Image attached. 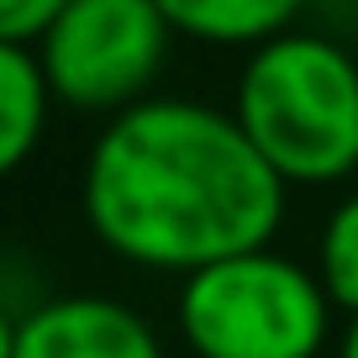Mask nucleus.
I'll use <instances>...</instances> for the list:
<instances>
[{
  "mask_svg": "<svg viewBox=\"0 0 358 358\" xmlns=\"http://www.w3.org/2000/svg\"><path fill=\"white\" fill-rule=\"evenodd\" d=\"M285 185L232 111L190 95H148L106 116L79 174V211L106 253L158 274L268 248Z\"/></svg>",
  "mask_w": 358,
  "mask_h": 358,
  "instance_id": "f257e3e1",
  "label": "nucleus"
},
{
  "mask_svg": "<svg viewBox=\"0 0 358 358\" xmlns=\"http://www.w3.org/2000/svg\"><path fill=\"white\" fill-rule=\"evenodd\" d=\"M332 311L316 268L248 248L185 274L174 322L195 358H322Z\"/></svg>",
  "mask_w": 358,
  "mask_h": 358,
  "instance_id": "7ed1b4c3",
  "label": "nucleus"
},
{
  "mask_svg": "<svg viewBox=\"0 0 358 358\" xmlns=\"http://www.w3.org/2000/svg\"><path fill=\"white\" fill-rule=\"evenodd\" d=\"M174 37L158 0H69L37 43V64L58 106L116 116L153 95Z\"/></svg>",
  "mask_w": 358,
  "mask_h": 358,
  "instance_id": "20e7f679",
  "label": "nucleus"
},
{
  "mask_svg": "<svg viewBox=\"0 0 358 358\" xmlns=\"http://www.w3.org/2000/svg\"><path fill=\"white\" fill-rule=\"evenodd\" d=\"M69 0H0V43L37 48Z\"/></svg>",
  "mask_w": 358,
  "mask_h": 358,
  "instance_id": "1a4fd4ad",
  "label": "nucleus"
},
{
  "mask_svg": "<svg viewBox=\"0 0 358 358\" xmlns=\"http://www.w3.org/2000/svg\"><path fill=\"white\" fill-rule=\"evenodd\" d=\"M16 322H22V316H11V311H6V301H0V358L16 353Z\"/></svg>",
  "mask_w": 358,
  "mask_h": 358,
  "instance_id": "9d476101",
  "label": "nucleus"
},
{
  "mask_svg": "<svg viewBox=\"0 0 358 358\" xmlns=\"http://www.w3.org/2000/svg\"><path fill=\"white\" fill-rule=\"evenodd\" d=\"M179 37L206 48H258L295 27L306 0H158Z\"/></svg>",
  "mask_w": 358,
  "mask_h": 358,
  "instance_id": "423d86ee",
  "label": "nucleus"
},
{
  "mask_svg": "<svg viewBox=\"0 0 358 358\" xmlns=\"http://www.w3.org/2000/svg\"><path fill=\"white\" fill-rule=\"evenodd\" d=\"M232 116L285 185H332L358 169V53L327 32L248 48Z\"/></svg>",
  "mask_w": 358,
  "mask_h": 358,
  "instance_id": "f03ea898",
  "label": "nucleus"
},
{
  "mask_svg": "<svg viewBox=\"0 0 358 358\" xmlns=\"http://www.w3.org/2000/svg\"><path fill=\"white\" fill-rule=\"evenodd\" d=\"M337 358H358V316H348V332L337 343Z\"/></svg>",
  "mask_w": 358,
  "mask_h": 358,
  "instance_id": "9b49d317",
  "label": "nucleus"
},
{
  "mask_svg": "<svg viewBox=\"0 0 358 358\" xmlns=\"http://www.w3.org/2000/svg\"><path fill=\"white\" fill-rule=\"evenodd\" d=\"M353 174H358V169H353Z\"/></svg>",
  "mask_w": 358,
  "mask_h": 358,
  "instance_id": "f8f14e48",
  "label": "nucleus"
},
{
  "mask_svg": "<svg viewBox=\"0 0 358 358\" xmlns=\"http://www.w3.org/2000/svg\"><path fill=\"white\" fill-rule=\"evenodd\" d=\"M53 111V90L37 64V48L0 43V179L37 153Z\"/></svg>",
  "mask_w": 358,
  "mask_h": 358,
  "instance_id": "0eeeda50",
  "label": "nucleus"
},
{
  "mask_svg": "<svg viewBox=\"0 0 358 358\" xmlns=\"http://www.w3.org/2000/svg\"><path fill=\"white\" fill-rule=\"evenodd\" d=\"M316 274L337 311L358 316V190L327 211L322 237H316Z\"/></svg>",
  "mask_w": 358,
  "mask_h": 358,
  "instance_id": "6e6552de",
  "label": "nucleus"
},
{
  "mask_svg": "<svg viewBox=\"0 0 358 358\" xmlns=\"http://www.w3.org/2000/svg\"><path fill=\"white\" fill-rule=\"evenodd\" d=\"M11 358H164V343L111 295H58L16 322Z\"/></svg>",
  "mask_w": 358,
  "mask_h": 358,
  "instance_id": "39448f33",
  "label": "nucleus"
}]
</instances>
